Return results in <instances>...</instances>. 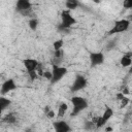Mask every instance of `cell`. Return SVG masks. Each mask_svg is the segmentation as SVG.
Returning a JSON list of instances; mask_svg holds the SVG:
<instances>
[{"instance_id":"44dd1931","label":"cell","mask_w":132,"mask_h":132,"mask_svg":"<svg viewBox=\"0 0 132 132\" xmlns=\"http://www.w3.org/2000/svg\"><path fill=\"white\" fill-rule=\"evenodd\" d=\"M43 77L46 78L47 80H52V78H53V73H52V71H44Z\"/></svg>"},{"instance_id":"7c38bea8","label":"cell","mask_w":132,"mask_h":132,"mask_svg":"<svg viewBox=\"0 0 132 132\" xmlns=\"http://www.w3.org/2000/svg\"><path fill=\"white\" fill-rule=\"evenodd\" d=\"M112 116H113V109H112L111 107H106L105 110L103 111L102 116H101V119H102L103 123L106 124V123L112 118Z\"/></svg>"},{"instance_id":"4fadbf2b","label":"cell","mask_w":132,"mask_h":132,"mask_svg":"<svg viewBox=\"0 0 132 132\" xmlns=\"http://www.w3.org/2000/svg\"><path fill=\"white\" fill-rule=\"evenodd\" d=\"M67 109H68V105H67V103L62 102V103L59 105V107H58V113H57V116H58L59 118H62V117L66 113Z\"/></svg>"},{"instance_id":"603a6c76","label":"cell","mask_w":132,"mask_h":132,"mask_svg":"<svg viewBox=\"0 0 132 132\" xmlns=\"http://www.w3.org/2000/svg\"><path fill=\"white\" fill-rule=\"evenodd\" d=\"M46 117H47L48 119H54V118L56 117V113H55V111H54L53 109H50V110L46 112Z\"/></svg>"},{"instance_id":"9c48e42d","label":"cell","mask_w":132,"mask_h":132,"mask_svg":"<svg viewBox=\"0 0 132 132\" xmlns=\"http://www.w3.org/2000/svg\"><path fill=\"white\" fill-rule=\"evenodd\" d=\"M31 7H32V3L28 0H19L16 1L15 4V9L22 14H26L28 11H30Z\"/></svg>"},{"instance_id":"ac0fdd59","label":"cell","mask_w":132,"mask_h":132,"mask_svg":"<svg viewBox=\"0 0 132 132\" xmlns=\"http://www.w3.org/2000/svg\"><path fill=\"white\" fill-rule=\"evenodd\" d=\"M29 27H30L31 30L35 31L37 29V27H38V20L35 19V18L30 19V21H29Z\"/></svg>"},{"instance_id":"cb8c5ba5","label":"cell","mask_w":132,"mask_h":132,"mask_svg":"<svg viewBox=\"0 0 132 132\" xmlns=\"http://www.w3.org/2000/svg\"><path fill=\"white\" fill-rule=\"evenodd\" d=\"M62 55H63V51H62V50L55 51V54H54L55 58H61V57H62Z\"/></svg>"},{"instance_id":"5bb4252c","label":"cell","mask_w":132,"mask_h":132,"mask_svg":"<svg viewBox=\"0 0 132 132\" xmlns=\"http://www.w3.org/2000/svg\"><path fill=\"white\" fill-rule=\"evenodd\" d=\"M11 104V100L4 97V96H1L0 97V107L2 110H4L5 108H7L9 105Z\"/></svg>"},{"instance_id":"d4e9b609","label":"cell","mask_w":132,"mask_h":132,"mask_svg":"<svg viewBox=\"0 0 132 132\" xmlns=\"http://www.w3.org/2000/svg\"><path fill=\"white\" fill-rule=\"evenodd\" d=\"M125 97H126V96H125L122 92H120V93H118V94H117V99H118V100H120V101H121L122 99H124Z\"/></svg>"},{"instance_id":"ba28073f","label":"cell","mask_w":132,"mask_h":132,"mask_svg":"<svg viewBox=\"0 0 132 132\" xmlns=\"http://www.w3.org/2000/svg\"><path fill=\"white\" fill-rule=\"evenodd\" d=\"M53 127L55 132H72L71 127L69 126V124L66 121L63 120H59L53 123Z\"/></svg>"},{"instance_id":"ffe728a7","label":"cell","mask_w":132,"mask_h":132,"mask_svg":"<svg viewBox=\"0 0 132 132\" xmlns=\"http://www.w3.org/2000/svg\"><path fill=\"white\" fill-rule=\"evenodd\" d=\"M129 98H127V97H125L124 99H122L121 100V105H120V108H124L125 106H127V104L129 103Z\"/></svg>"},{"instance_id":"8fae6325","label":"cell","mask_w":132,"mask_h":132,"mask_svg":"<svg viewBox=\"0 0 132 132\" xmlns=\"http://www.w3.org/2000/svg\"><path fill=\"white\" fill-rule=\"evenodd\" d=\"M132 63V53H127L123 55L120 59V64L122 67H130Z\"/></svg>"},{"instance_id":"e0dca14e","label":"cell","mask_w":132,"mask_h":132,"mask_svg":"<svg viewBox=\"0 0 132 132\" xmlns=\"http://www.w3.org/2000/svg\"><path fill=\"white\" fill-rule=\"evenodd\" d=\"M63 44H64L63 39H57V40H56V41H54V43H53L54 51H59V50H62Z\"/></svg>"},{"instance_id":"484cf974","label":"cell","mask_w":132,"mask_h":132,"mask_svg":"<svg viewBox=\"0 0 132 132\" xmlns=\"http://www.w3.org/2000/svg\"><path fill=\"white\" fill-rule=\"evenodd\" d=\"M122 93H123L124 95H127V94L129 93V90H128L127 88H125V89H123V91H122Z\"/></svg>"},{"instance_id":"3957f363","label":"cell","mask_w":132,"mask_h":132,"mask_svg":"<svg viewBox=\"0 0 132 132\" xmlns=\"http://www.w3.org/2000/svg\"><path fill=\"white\" fill-rule=\"evenodd\" d=\"M77 22L75 20L74 16H72V14L70 13V10L68 9H64L61 12V25H60V29H69L70 27H72L73 25H75Z\"/></svg>"},{"instance_id":"8992f818","label":"cell","mask_w":132,"mask_h":132,"mask_svg":"<svg viewBox=\"0 0 132 132\" xmlns=\"http://www.w3.org/2000/svg\"><path fill=\"white\" fill-rule=\"evenodd\" d=\"M16 88H18V86H16L14 79L8 78V79H6V80L2 84V86H1V95L4 96V95L8 94L9 92L15 90Z\"/></svg>"},{"instance_id":"9a60e30c","label":"cell","mask_w":132,"mask_h":132,"mask_svg":"<svg viewBox=\"0 0 132 132\" xmlns=\"http://www.w3.org/2000/svg\"><path fill=\"white\" fill-rule=\"evenodd\" d=\"M3 122H5L7 124H14L16 122V117L13 113H7L6 116H4Z\"/></svg>"},{"instance_id":"30bf717a","label":"cell","mask_w":132,"mask_h":132,"mask_svg":"<svg viewBox=\"0 0 132 132\" xmlns=\"http://www.w3.org/2000/svg\"><path fill=\"white\" fill-rule=\"evenodd\" d=\"M90 62L93 67L101 65L104 62V55L101 52H94L90 54Z\"/></svg>"},{"instance_id":"83f0119b","label":"cell","mask_w":132,"mask_h":132,"mask_svg":"<svg viewBox=\"0 0 132 132\" xmlns=\"http://www.w3.org/2000/svg\"><path fill=\"white\" fill-rule=\"evenodd\" d=\"M129 72H130V73H132V63H131V65H130V69H129Z\"/></svg>"},{"instance_id":"7402d4cb","label":"cell","mask_w":132,"mask_h":132,"mask_svg":"<svg viewBox=\"0 0 132 132\" xmlns=\"http://www.w3.org/2000/svg\"><path fill=\"white\" fill-rule=\"evenodd\" d=\"M29 76H30V79L31 80H35L37 77H38V74H37V71H33V72H30L28 73Z\"/></svg>"},{"instance_id":"d6986e66","label":"cell","mask_w":132,"mask_h":132,"mask_svg":"<svg viewBox=\"0 0 132 132\" xmlns=\"http://www.w3.org/2000/svg\"><path fill=\"white\" fill-rule=\"evenodd\" d=\"M123 6H124V8L131 9L132 8V0H125L123 2Z\"/></svg>"},{"instance_id":"2e32d148","label":"cell","mask_w":132,"mask_h":132,"mask_svg":"<svg viewBox=\"0 0 132 132\" xmlns=\"http://www.w3.org/2000/svg\"><path fill=\"white\" fill-rule=\"evenodd\" d=\"M65 5L68 8V10H72V9L77 8V6L79 5V2L76 0H68V1H66Z\"/></svg>"},{"instance_id":"7a4b0ae2","label":"cell","mask_w":132,"mask_h":132,"mask_svg":"<svg viewBox=\"0 0 132 132\" xmlns=\"http://www.w3.org/2000/svg\"><path fill=\"white\" fill-rule=\"evenodd\" d=\"M130 27V21L127 19H121L114 22L113 26L109 29V31L107 32L108 35H113V34H118V33H123L125 31H127Z\"/></svg>"},{"instance_id":"f1b7e54d","label":"cell","mask_w":132,"mask_h":132,"mask_svg":"<svg viewBox=\"0 0 132 132\" xmlns=\"http://www.w3.org/2000/svg\"><path fill=\"white\" fill-rule=\"evenodd\" d=\"M25 132H32V131H31V130H30V129H28V130H26V131H25Z\"/></svg>"},{"instance_id":"52a82bcc","label":"cell","mask_w":132,"mask_h":132,"mask_svg":"<svg viewBox=\"0 0 132 132\" xmlns=\"http://www.w3.org/2000/svg\"><path fill=\"white\" fill-rule=\"evenodd\" d=\"M23 64L27 70L28 73L30 72H33V71H36L38 66L40 65L39 62L36 60V59H33V58H26L23 60Z\"/></svg>"},{"instance_id":"6da1fadb","label":"cell","mask_w":132,"mask_h":132,"mask_svg":"<svg viewBox=\"0 0 132 132\" xmlns=\"http://www.w3.org/2000/svg\"><path fill=\"white\" fill-rule=\"evenodd\" d=\"M71 103H72V112H71V117H75L76 114H78L80 111L85 110L88 107V101L80 97V96H73L70 99Z\"/></svg>"},{"instance_id":"277c9868","label":"cell","mask_w":132,"mask_h":132,"mask_svg":"<svg viewBox=\"0 0 132 132\" xmlns=\"http://www.w3.org/2000/svg\"><path fill=\"white\" fill-rule=\"evenodd\" d=\"M52 73H53V78H52L51 82L52 84H56V82L60 81L68 73V69L66 67L53 64L52 65Z\"/></svg>"},{"instance_id":"4316f807","label":"cell","mask_w":132,"mask_h":132,"mask_svg":"<svg viewBox=\"0 0 132 132\" xmlns=\"http://www.w3.org/2000/svg\"><path fill=\"white\" fill-rule=\"evenodd\" d=\"M105 131H106V132H111V131H112V128H111V127H106V128H105Z\"/></svg>"},{"instance_id":"5b68a950","label":"cell","mask_w":132,"mask_h":132,"mask_svg":"<svg viewBox=\"0 0 132 132\" xmlns=\"http://www.w3.org/2000/svg\"><path fill=\"white\" fill-rule=\"evenodd\" d=\"M88 85V80L87 78L84 76V75H76L75 79L73 80L72 85H71V88H70V91L71 92H78L82 89H85Z\"/></svg>"}]
</instances>
